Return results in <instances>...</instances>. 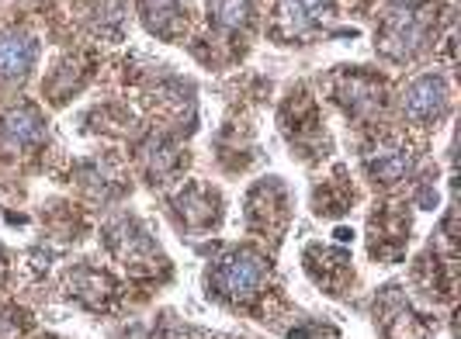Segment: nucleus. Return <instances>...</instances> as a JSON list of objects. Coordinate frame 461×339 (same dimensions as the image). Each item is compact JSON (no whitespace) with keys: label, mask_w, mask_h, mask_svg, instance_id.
Returning a JSON list of instances; mask_svg holds the SVG:
<instances>
[{"label":"nucleus","mask_w":461,"mask_h":339,"mask_svg":"<svg viewBox=\"0 0 461 339\" xmlns=\"http://www.w3.org/2000/svg\"><path fill=\"white\" fill-rule=\"evenodd\" d=\"M267 281V263L247 253V249H232L226 256H219L208 271V291L222 301H247L254 298Z\"/></svg>","instance_id":"f257e3e1"},{"label":"nucleus","mask_w":461,"mask_h":339,"mask_svg":"<svg viewBox=\"0 0 461 339\" xmlns=\"http://www.w3.org/2000/svg\"><path fill=\"white\" fill-rule=\"evenodd\" d=\"M423 35H427V22H423V14L416 11L413 4H399V7L389 11V18H385V28H382L378 49H382L385 56H393L395 63H402L406 56H413L416 49H420Z\"/></svg>","instance_id":"f03ea898"},{"label":"nucleus","mask_w":461,"mask_h":339,"mask_svg":"<svg viewBox=\"0 0 461 339\" xmlns=\"http://www.w3.org/2000/svg\"><path fill=\"white\" fill-rule=\"evenodd\" d=\"M447 108V87H444V80L440 76H420L413 80L406 94H402V112L406 118H413V121H438L440 114Z\"/></svg>","instance_id":"7ed1b4c3"},{"label":"nucleus","mask_w":461,"mask_h":339,"mask_svg":"<svg viewBox=\"0 0 461 339\" xmlns=\"http://www.w3.org/2000/svg\"><path fill=\"white\" fill-rule=\"evenodd\" d=\"M35 39L24 31H4L0 35V80H22L35 67Z\"/></svg>","instance_id":"20e7f679"},{"label":"nucleus","mask_w":461,"mask_h":339,"mask_svg":"<svg viewBox=\"0 0 461 339\" xmlns=\"http://www.w3.org/2000/svg\"><path fill=\"white\" fill-rule=\"evenodd\" d=\"M410 166H413V153H410V146H402L399 138H385V142H378V146L368 153L371 177L382 183L399 181Z\"/></svg>","instance_id":"39448f33"},{"label":"nucleus","mask_w":461,"mask_h":339,"mask_svg":"<svg viewBox=\"0 0 461 339\" xmlns=\"http://www.w3.org/2000/svg\"><path fill=\"white\" fill-rule=\"evenodd\" d=\"M4 132L11 142H22V146H35L39 138L46 136V121L35 108H14V112L4 118Z\"/></svg>","instance_id":"423d86ee"},{"label":"nucleus","mask_w":461,"mask_h":339,"mask_svg":"<svg viewBox=\"0 0 461 339\" xmlns=\"http://www.w3.org/2000/svg\"><path fill=\"white\" fill-rule=\"evenodd\" d=\"M326 18V0H285L281 22L288 31H309Z\"/></svg>","instance_id":"0eeeda50"},{"label":"nucleus","mask_w":461,"mask_h":339,"mask_svg":"<svg viewBox=\"0 0 461 339\" xmlns=\"http://www.w3.org/2000/svg\"><path fill=\"white\" fill-rule=\"evenodd\" d=\"M142 14H146V24H149L153 31H160V35H174V31L181 28V22L187 18L181 0H146Z\"/></svg>","instance_id":"6e6552de"},{"label":"nucleus","mask_w":461,"mask_h":339,"mask_svg":"<svg viewBox=\"0 0 461 339\" xmlns=\"http://www.w3.org/2000/svg\"><path fill=\"white\" fill-rule=\"evenodd\" d=\"M208 18L219 28H243L250 22V0H208Z\"/></svg>","instance_id":"1a4fd4ad"},{"label":"nucleus","mask_w":461,"mask_h":339,"mask_svg":"<svg viewBox=\"0 0 461 339\" xmlns=\"http://www.w3.org/2000/svg\"><path fill=\"white\" fill-rule=\"evenodd\" d=\"M177 211H181V219L191 228H205L219 215V201H215V194H205V201H194V194H187V198L181 194L177 198Z\"/></svg>","instance_id":"9d476101"}]
</instances>
